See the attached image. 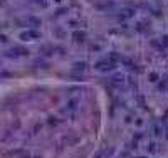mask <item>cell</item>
<instances>
[{
	"instance_id": "obj_1",
	"label": "cell",
	"mask_w": 168,
	"mask_h": 158,
	"mask_svg": "<svg viewBox=\"0 0 168 158\" xmlns=\"http://www.w3.org/2000/svg\"><path fill=\"white\" fill-rule=\"evenodd\" d=\"M116 67V62H113L111 59H104V61H98L96 62V69L99 71H111Z\"/></svg>"
},
{
	"instance_id": "obj_2",
	"label": "cell",
	"mask_w": 168,
	"mask_h": 158,
	"mask_svg": "<svg viewBox=\"0 0 168 158\" xmlns=\"http://www.w3.org/2000/svg\"><path fill=\"white\" fill-rule=\"evenodd\" d=\"M72 39H74L76 42H83L84 39H86V34H84V32H79V30H76V32L72 34Z\"/></svg>"
},
{
	"instance_id": "obj_7",
	"label": "cell",
	"mask_w": 168,
	"mask_h": 158,
	"mask_svg": "<svg viewBox=\"0 0 168 158\" xmlns=\"http://www.w3.org/2000/svg\"><path fill=\"white\" fill-rule=\"evenodd\" d=\"M148 150H150V152H151V153H155V152H156V145H155V143H151Z\"/></svg>"
},
{
	"instance_id": "obj_4",
	"label": "cell",
	"mask_w": 168,
	"mask_h": 158,
	"mask_svg": "<svg viewBox=\"0 0 168 158\" xmlns=\"http://www.w3.org/2000/svg\"><path fill=\"white\" fill-rule=\"evenodd\" d=\"M74 69H76V71H79V69L84 71L86 69V64L84 62H76V64H74Z\"/></svg>"
},
{
	"instance_id": "obj_6",
	"label": "cell",
	"mask_w": 168,
	"mask_h": 158,
	"mask_svg": "<svg viewBox=\"0 0 168 158\" xmlns=\"http://www.w3.org/2000/svg\"><path fill=\"white\" fill-rule=\"evenodd\" d=\"M156 79H158V74H156V73H151V74H150V81H153V82H155Z\"/></svg>"
},
{
	"instance_id": "obj_3",
	"label": "cell",
	"mask_w": 168,
	"mask_h": 158,
	"mask_svg": "<svg viewBox=\"0 0 168 158\" xmlns=\"http://www.w3.org/2000/svg\"><path fill=\"white\" fill-rule=\"evenodd\" d=\"M27 37H35V39H37L39 34H37V32H27V34H22V39H27Z\"/></svg>"
},
{
	"instance_id": "obj_5",
	"label": "cell",
	"mask_w": 168,
	"mask_h": 158,
	"mask_svg": "<svg viewBox=\"0 0 168 158\" xmlns=\"http://www.w3.org/2000/svg\"><path fill=\"white\" fill-rule=\"evenodd\" d=\"M113 82H114V84H119V82H123V76H114V77H113Z\"/></svg>"
},
{
	"instance_id": "obj_8",
	"label": "cell",
	"mask_w": 168,
	"mask_h": 158,
	"mask_svg": "<svg viewBox=\"0 0 168 158\" xmlns=\"http://www.w3.org/2000/svg\"><path fill=\"white\" fill-rule=\"evenodd\" d=\"M163 44L168 45V35H166V37H163Z\"/></svg>"
}]
</instances>
